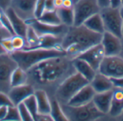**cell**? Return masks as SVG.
I'll use <instances>...</instances> for the list:
<instances>
[{
  "instance_id": "6da1fadb",
  "label": "cell",
  "mask_w": 123,
  "mask_h": 121,
  "mask_svg": "<svg viewBox=\"0 0 123 121\" xmlns=\"http://www.w3.org/2000/svg\"><path fill=\"white\" fill-rule=\"evenodd\" d=\"M73 59L66 55L45 59L27 69V84L35 90L45 91L50 98L53 97L58 87L76 70Z\"/></svg>"
},
{
  "instance_id": "7a4b0ae2",
  "label": "cell",
  "mask_w": 123,
  "mask_h": 121,
  "mask_svg": "<svg viewBox=\"0 0 123 121\" xmlns=\"http://www.w3.org/2000/svg\"><path fill=\"white\" fill-rule=\"evenodd\" d=\"M102 34L95 32L83 24L68 27L61 46L68 57L74 59L89 48L101 43Z\"/></svg>"
},
{
  "instance_id": "3957f363",
  "label": "cell",
  "mask_w": 123,
  "mask_h": 121,
  "mask_svg": "<svg viewBox=\"0 0 123 121\" xmlns=\"http://www.w3.org/2000/svg\"><path fill=\"white\" fill-rule=\"evenodd\" d=\"M64 55L66 54L63 50L45 48L15 51L11 54L18 66L25 71L45 59Z\"/></svg>"
},
{
  "instance_id": "277c9868",
  "label": "cell",
  "mask_w": 123,
  "mask_h": 121,
  "mask_svg": "<svg viewBox=\"0 0 123 121\" xmlns=\"http://www.w3.org/2000/svg\"><path fill=\"white\" fill-rule=\"evenodd\" d=\"M89 83L82 75L75 71L58 87L53 97L61 105L67 104L76 92Z\"/></svg>"
},
{
  "instance_id": "5b68a950",
  "label": "cell",
  "mask_w": 123,
  "mask_h": 121,
  "mask_svg": "<svg viewBox=\"0 0 123 121\" xmlns=\"http://www.w3.org/2000/svg\"><path fill=\"white\" fill-rule=\"evenodd\" d=\"M61 105L68 121H97L105 115L96 108L92 101L86 105L76 107L67 104Z\"/></svg>"
},
{
  "instance_id": "8992f818",
  "label": "cell",
  "mask_w": 123,
  "mask_h": 121,
  "mask_svg": "<svg viewBox=\"0 0 123 121\" xmlns=\"http://www.w3.org/2000/svg\"><path fill=\"white\" fill-rule=\"evenodd\" d=\"M105 31H108L122 38V27L123 19L120 15L119 8L108 6L100 10Z\"/></svg>"
},
{
  "instance_id": "52a82bcc",
  "label": "cell",
  "mask_w": 123,
  "mask_h": 121,
  "mask_svg": "<svg viewBox=\"0 0 123 121\" xmlns=\"http://www.w3.org/2000/svg\"><path fill=\"white\" fill-rule=\"evenodd\" d=\"M17 66L16 61L11 54L0 53V91L8 93L11 88L12 74Z\"/></svg>"
},
{
  "instance_id": "ba28073f",
  "label": "cell",
  "mask_w": 123,
  "mask_h": 121,
  "mask_svg": "<svg viewBox=\"0 0 123 121\" xmlns=\"http://www.w3.org/2000/svg\"><path fill=\"white\" fill-rule=\"evenodd\" d=\"M74 25H82L93 14L100 12L97 0H78L74 3Z\"/></svg>"
},
{
  "instance_id": "9c48e42d",
  "label": "cell",
  "mask_w": 123,
  "mask_h": 121,
  "mask_svg": "<svg viewBox=\"0 0 123 121\" xmlns=\"http://www.w3.org/2000/svg\"><path fill=\"white\" fill-rule=\"evenodd\" d=\"M99 72L110 78H119L123 76V57L121 55L105 56Z\"/></svg>"
},
{
  "instance_id": "30bf717a",
  "label": "cell",
  "mask_w": 123,
  "mask_h": 121,
  "mask_svg": "<svg viewBox=\"0 0 123 121\" xmlns=\"http://www.w3.org/2000/svg\"><path fill=\"white\" fill-rule=\"evenodd\" d=\"M26 22L35 30L38 36L44 35H53L63 38L68 28V27L63 24L59 25H51L45 24L40 22L36 18L28 20Z\"/></svg>"
},
{
  "instance_id": "8fae6325",
  "label": "cell",
  "mask_w": 123,
  "mask_h": 121,
  "mask_svg": "<svg viewBox=\"0 0 123 121\" xmlns=\"http://www.w3.org/2000/svg\"><path fill=\"white\" fill-rule=\"evenodd\" d=\"M105 52L104 48L101 43L89 48L78 57L86 61L92 67L95 69L97 71H99V66L105 57Z\"/></svg>"
},
{
  "instance_id": "7c38bea8",
  "label": "cell",
  "mask_w": 123,
  "mask_h": 121,
  "mask_svg": "<svg viewBox=\"0 0 123 121\" xmlns=\"http://www.w3.org/2000/svg\"><path fill=\"white\" fill-rule=\"evenodd\" d=\"M37 0H12L10 7L25 22L35 19V9Z\"/></svg>"
},
{
  "instance_id": "4fadbf2b",
  "label": "cell",
  "mask_w": 123,
  "mask_h": 121,
  "mask_svg": "<svg viewBox=\"0 0 123 121\" xmlns=\"http://www.w3.org/2000/svg\"><path fill=\"white\" fill-rule=\"evenodd\" d=\"M101 43L106 56L121 55L123 51V40L121 38L105 31L102 34Z\"/></svg>"
},
{
  "instance_id": "5bb4252c",
  "label": "cell",
  "mask_w": 123,
  "mask_h": 121,
  "mask_svg": "<svg viewBox=\"0 0 123 121\" xmlns=\"http://www.w3.org/2000/svg\"><path fill=\"white\" fill-rule=\"evenodd\" d=\"M34 87L30 84H25L20 86L12 87L8 92V95L14 106H17L22 102L27 97L35 93Z\"/></svg>"
},
{
  "instance_id": "9a60e30c",
  "label": "cell",
  "mask_w": 123,
  "mask_h": 121,
  "mask_svg": "<svg viewBox=\"0 0 123 121\" xmlns=\"http://www.w3.org/2000/svg\"><path fill=\"white\" fill-rule=\"evenodd\" d=\"M95 91L90 83L83 87L74 97L68 102L67 105L70 106H81L91 102L95 95Z\"/></svg>"
},
{
  "instance_id": "2e32d148",
  "label": "cell",
  "mask_w": 123,
  "mask_h": 121,
  "mask_svg": "<svg viewBox=\"0 0 123 121\" xmlns=\"http://www.w3.org/2000/svg\"><path fill=\"white\" fill-rule=\"evenodd\" d=\"M5 12L9 19L14 34L25 38L28 28V25L27 22L20 18L11 7L6 9Z\"/></svg>"
},
{
  "instance_id": "e0dca14e",
  "label": "cell",
  "mask_w": 123,
  "mask_h": 121,
  "mask_svg": "<svg viewBox=\"0 0 123 121\" xmlns=\"http://www.w3.org/2000/svg\"><path fill=\"white\" fill-rule=\"evenodd\" d=\"M113 89L103 92L95 93L92 100V102L96 108L104 115H107L109 113L112 100Z\"/></svg>"
},
{
  "instance_id": "ac0fdd59",
  "label": "cell",
  "mask_w": 123,
  "mask_h": 121,
  "mask_svg": "<svg viewBox=\"0 0 123 121\" xmlns=\"http://www.w3.org/2000/svg\"><path fill=\"white\" fill-rule=\"evenodd\" d=\"M89 83L96 93L103 92L114 89L111 79L99 71L96 73L94 77Z\"/></svg>"
},
{
  "instance_id": "d6986e66",
  "label": "cell",
  "mask_w": 123,
  "mask_h": 121,
  "mask_svg": "<svg viewBox=\"0 0 123 121\" xmlns=\"http://www.w3.org/2000/svg\"><path fill=\"white\" fill-rule=\"evenodd\" d=\"M72 61L76 71L79 73L86 80H88L90 82L94 77L97 71L95 69H94L92 67V66H90L86 61L81 58H75L73 59Z\"/></svg>"
},
{
  "instance_id": "ffe728a7",
  "label": "cell",
  "mask_w": 123,
  "mask_h": 121,
  "mask_svg": "<svg viewBox=\"0 0 123 121\" xmlns=\"http://www.w3.org/2000/svg\"><path fill=\"white\" fill-rule=\"evenodd\" d=\"M123 111V91L120 89H113L112 100L108 115L112 118L118 117Z\"/></svg>"
},
{
  "instance_id": "44dd1931",
  "label": "cell",
  "mask_w": 123,
  "mask_h": 121,
  "mask_svg": "<svg viewBox=\"0 0 123 121\" xmlns=\"http://www.w3.org/2000/svg\"><path fill=\"white\" fill-rule=\"evenodd\" d=\"M34 94L36 98L38 114H50L51 104L48 94L42 89H36Z\"/></svg>"
},
{
  "instance_id": "7402d4cb",
  "label": "cell",
  "mask_w": 123,
  "mask_h": 121,
  "mask_svg": "<svg viewBox=\"0 0 123 121\" xmlns=\"http://www.w3.org/2000/svg\"><path fill=\"white\" fill-rule=\"evenodd\" d=\"M83 25L89 30L99 34H103L105 32L104 22L100 14V12L96 13L89 17L84 21Z\"/></svg>"
},
{
  "instance_id": "603a6c76",
  "label": "cell",
  "mask_w": 123,
  "mask_h": 121,
  "mask_svg": "<svg viewBox=\"0 0 123 121\" xmlns=\"http://www.w3.org/2000/svg\"><path fill=\"white\" fill-rule=\"evenodd\" d=\"M58 15L60 18L61 24L71 27L74 25V7H64L61 6L56 9Z\"/></svg>"
},
{
  "instance_id": "cb8c5ba5",
  "label": "cell",
  "mask_w": 123,
  "mask_h": 121,
  "mask_svg": "<svg viewBox=\"0 0 123 121\" xmlns=\"http://www.w3.org/2000/svg\"><path fill=\"white\" fill-rule=\"evenodd\" d=\"M27 84V71L22 68L17 66L12 72L10 79L11 87H17Z\"/></svg>"
},
{
  "instance_id": "d4e9b609",
  "label": "cell",
  "mask_w": 123,
  "mask_h": 121,
  "mask_svg": "<svg viewBox=\"0 0 123 121\" xmlns=\"http://www.w3.org/2000/svg\"><path fill=\"white\" fill-rule=\"evenodd\" d=\"M50 99L51 104L50 115H51L53 121H68L67 118L62 110L61 105L58 100L54 97H51Z\"/></svg>"
},
{
  "instance_id": "484cf974",
  "label": "cell",
  "mask_w": 123,
  "mask_h": 121,
  "mask_svg": "<svg viewBox=\"0 0 123 121\" xmlns=\"http://www.w3.org/2000/svg\"><path fill=\"white\" fill-rule=\"evenodd\" d=\"M37 19H38L40 22L43 23L48 24V25H61L56 9L52 11H45L43 13V14Z\"/></svg>"
},
{
  "instance_id": "4316f807",
  "label": "cell",
  "mask_w": 123,
  "mask_h": 121,
  "mask_svg": "<svg viewBox=\"0 0 123 121\" xmlns=\"http://www.w3.org/2000/svg\"><path fill=\"white\" fill-rule=\"evenodd\" d=\"M23 102L25 105V106L27 107V108L28 109V110L30 111V113H31L34 121H35V118H36L38 113H37V102H36V98H35V94L31 95L30 96L27 97L23 101Z\"/></svg>"
},
{
  "instance_id": "83f0119b",
  "label": "cell",
  "mask_w": 123,
  "mask_h": 121,
  "mask_svg": "<svg viewBox=\"0 0 123 121\" xmlns=\"http://www.w3.org/2000/svg\"><path fill=\"white\" fill-rule=\"evenodd\" d=\"M12 45H13L14 51L24 50L27 45L25 38L18 35H14L12 36Z\"/></svg>"
},
{
  "instance_id": "f1b7e54d",
  "label": "cell",
  "mask_w": 123,
  "mask_h": 121,
  "mask_svg": "<svg viewBox=\"0 0 123 121\" xmlns=\"http://www.w3.org/2000/svg\"><path fill=\"white\" fill-rule=\"evenodd\" d=\"M17 109L20 115V118L22 121H34L33 118L31 115V113H30V111L28 110V109L27 108V107L25 106V105L24 104V102H21L19 103L17 106Z\"/></svg>"
},
{
  "instance_id": "f546056e",
  "label": "cell",
  "mask_w": 123,
  "mask_h": 121,
  "mask_svg": "<svg viewBox=\"0 0 123 121\" xmlns=\"http://www.w3.org/2000/svg\"><path fill=\"white\" fill-rule=\"evenodd\" d=\"M0 26L6 28L7 30H9L10 32V33L12 35V36L15 35L13 31V29L12 27L9 19L7 15L6 14L5 11L3 9H1V7H0Z\"/></svg>"
},
{
  "instance_id": "4dcf8cb0",
  "label": "cell",
  "mask_w": 123,
  "mask_h": 121,
  "mask_svg": "<svg viewBox=\"0 0 123 121\" xmlns=\"http://www.w3.org/2000/svg\"><path fill=\"white\" fill-rule=\"evenodd\" d=\"M21 121L20 115L17 106L9 107L6 115L4 121Z\"/></svg>"
},
{
  "instance_id": "1f68e13d",
  "label": "cell",
  "mask_w": 123,
  "mask_h": 121,
  "mask_svg": "<svg viewBox=\"0 0 123 121\" xmlns=\"http://www.w3.org/2000/svg\"><path fill=\"white\" fill-rule=\"evenodd\" d=\"M0 45L1 48H3V50L4 51V52L6 53L12 54L14 51L13 45H12V37L1 39L0 40Z\"/></svg>"
},
{
  "instance_id": "d6a6232c",
  "label": "cell",
  "mask_w": 123,
  "mask_h": 121,
  "mask_svg": "<svg viewBox=\"0 0 123 121\" xmlns=\"http://www.w3.org/2000/svg\"><path fill=\"white\" fill-rule=\"evenodd\" d=\"M45 10V0H37L35 4V17L36 19L39 18Z\"/></svg>"
},
{
  "instance_id": "836d02e7",
  "label": "cell",
  "mask_w": 123,
  "mask_h": 121,
  "mask_svg": "<svg viewBox=\"0 0 123 121\" xmlns=\"http://www.w3.org/2000/svg\"><path fill=\"white\" fill-rule=\"evenodd\" d=\"M12 107L14 106L12 101L11 100L9 95L6 92L0 91V107Z\"/></svg>"
},
{
  "instance_id": "e575fe53",
  "label": "cell",
  "mask_w": 123,
  "mask_h": 121,
  "mask_svg": "<svg viewBox=\"0 0 123 121\" xmlns=\"http://www.w3.org/2000/svg\"><path fill=\"white\" fill-rule=\"evenodd\" d=\"M12 35L10 33V32L9 30H7L6 28L0 26V40L3 38L12 37ZM5 53V52L0 45V53Z\"/></svg>"
},
{
  "instance_id": "d590c367",
  "label": "cell",
  "mask_w": 123,
  "mask_h": 121,
  "mask_svg": "<svg viewBox=\"0 0 123 121\" xmlns=\"http://www.w3.org/2000/svg\"><path fill=\"white\" fill-rule=\"evenodd\" d=\"M113 86H114V89H123V76L122 77H119V78H110Z\"/></svg>"
},
{
  "instance_id": "8d00e7d4",
  "label": "cell",
  "mask_w": 123,
  "mask_h": 121,
  "mask_svg": "<svg viewBox=\"0 0 123 121\" xmlns=\"http://www.w3.org/2000/svg\"><path fill=\"white\" fill-rule=\"evenodd\" d=\"M35 121H53L50 114H37Z\"/></svg>"
},
{
  "instance_id": "74e56055",
  "label": "cell",
  "mask_w": 123,
  "mask_h": 121,
  "mask_svg": "<svg viewBox=\"0 0 123 121\" xmlns=\"http://www.w3.org/2000/svg\"><path fill=\"white\" fill-rule=\"evenodd\" d=\"M54 5V0H45V11H52L55 10Z\"/></svg>"
},
{
  "instance_id": "f35d334b",
  "label": "cell",
  "mask_w": 123,
  "mask_h": 121,
  "mask_svg": "<svg viewBox=\"0 0 123 121\" xmlns=\"http://www.w3.org/2000/svg\"><path fill=\"white\" fill-rule=\"evenodd\" d=\"M97 1L101 9L110 6V0H97Z\"/></svg>"
},
{
  "instance_id": "ab89813d",
  "label": "cell",
  "mask_w": 123,
  "mask_h": 121,
  "mask_svg": "<svg viewBox=\"0 0 123 121\" xmlns=\"http://www.w3.org/2000/svg\"><path fill=\"white\" fill-rule=\"evenodd\" d=\"M12 1V0H0V7L5 11L10 7Z\"/></svg>"
},
{
  "instance_id": "60d3db41",
  "label": "cell",
  "mask_w": 123,
  "mask_h": 121,
  "mask_svg": "<svg viewBox=\"0 0 123 121\" xmlns=\"http://www.w3.org/2000/svg\"><path fill=\"white\" fill-rule=\"evenodd\" d=\"M8 110V107H0V121H4Z\"/></svg>"
},
{
  "instance_id": "b9f144b4",
  "label": "cell",
  "mask_w": 123,
  "mask_h": 121,
  "mask_svg": "<svg viewBox=\"0 0 123 121\" xmlns=\"http://www.w3.org/2000/svg\"><path fill=\"white\" fill-rule=\"evenodd\" d=\"M122 5V0H110V6L112 8H120Z\"/></svg>"
},
{
  "instance_id": "7bdbcfd3",
  "label": "cell",
  "mask_w": 123,
  "mask_h": 121,
  "mask_svg": "<svg viewBox=\"0 0 123 121\" xmlns=\"http://www.w3.org/2000/svg\"><path fill=\"white\" fill-rule=\"evenodd\" d=\"M74 2L73 0H63V6L70 8V7H74Z\"/></svg>"
},
{
  "instance_id": "ee69618b",
  "label": "cell",
  "mask_w": 123,
  "mask_h": 121,
  "mask_svg": "<svg viewBox=\"0 0 123 121\" xmlns=\"http://www.w3.org/2000/svg\"><path fill=\"white\" fill-rule=\"evenodd\" d=\"M63 0H54V5L55 9L63 6Z\"/></svg>"
},
{
  "instance_id": "f6af8a7d",
  "label": "cell",
  "mask_w": 123,
  "mask_h": 121,
  "mask_svg": "<svg viewBox=\"0 0 123 121\" xmlns=\"http://www.w3.org/2000/svg\"><path fill=\"white\" fill-rule=\"evenodd\" d=\"M116 120L123 121V113H121L118 117H117V118H116Z\"/></svg>"
},
{
  "instance_id": "bcb514c9",
  "label": "cell",
  "mask_w": 123,
  "mask_h": 121,
  "mask_svg": "<svg viewBox=\"0 0 123 121\" xmlns=\"http://www.w3.org/2000/svg\"><path fill=\"white\" fill-rule=\"evenodd\" d=\"M119 10H120V15H121V17H122V18H123V4L119 8Z\"/></svg>"
},
{
  "instance_id": "7dc6e473",
  "label": "cell",
  "mask_w": 123,
  "mask_h": 121,
  "mask_svg": "<svg viewBox=\"0 0 123 121\" xmlns=\"http://www.w3.org/2000/svg\"><path fill=\"white\" fill-rule=\"evenodd\" d=\"M122 38H123V27H122Z\"/></svg>"
},
{
  "instance_id": "c3c4849f",
  "label": "cell",
  "mask_w": 123,
  "mask_h": 121,
  "mask_svg": "<svg viewBox=\"0 0 123 121\" xmlns=\"http://www.w3.org/2000/svg\"><path fill=\"white\" fill-rule=\"evenodd\" d=\"M73 1H74V3H75V2H76V1H78V0H73Z\"/></svg>"
},
{
  "instance_id": "681fc988",
  "label": "cell",
  "mask_w": 123,
  "mask_h": 121,
  "mask_svg": "<svg viewBox=\"0 0 123 121\" xmlns=\"http://www.w3.org/2000/svg\"><path fill=\"white\" fill-rule=\"evenodd\" d=\"M122 40H123V38H122Z\"/></svg>"
},
{
  "instance_id": "f907efd6",
  "label": "cell",
  "mask_w": 123,
  "mask_h": 121,
  "mask_svg": "<svg viewBox=\"0 0 123 121\" xmlns=\"http://www.w3.org/2000/svg\"><path fill=\"white\" fill-rule=\"evenodd\" d=\"M122 4H123V0H122Z\"/></svg>"
},
{
  "instance_id": "816d5d0a",
  "label": "cell",
  "mask_w": 123,
  "mask_h": 121,
  "mask_svg": "<svg viewBox=\"0 0 123 121\" xmlns=\"http://www.w3.org/2000/svg\"><path fill=\"white\" fill-rule=\"evenodd\" d=\"M122 90H123V89H122Z\"/></svg>"
}]
</instances>
